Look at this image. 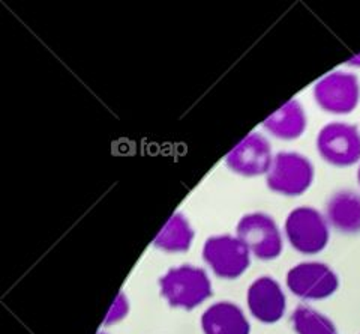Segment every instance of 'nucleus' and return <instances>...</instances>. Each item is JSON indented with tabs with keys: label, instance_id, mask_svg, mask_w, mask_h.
I'll return each mask as SVG.
<instances>
[{
	"label": "nucleus",
	"instance_id": "1",
	"mask_svg": "<svg viewBox=\"0 0 360 334\" xmlns=\"http://www.w3.org/2000/svg\"><path fill=\"white\" fill-rule=\"evenodd\" d=\"M160 289L168 306L191 310L212 295V282L202 268L180 265L168 270L160 278Z\"/></svg>",
	"mask_w": 360,
	"mask_h": 334
},
{
	"label": "nucleus",
	"instance_id": "2",
	"mask_svg": "<svg viewBox=\"0 0 360 334\" xmlns=\"http://www.w3.org/2000/svg\"><path fill=\"white\" fill-rule=\"evenodd\" d=\"M285 237L290 246L302 254H317L330 240L329 221L319 209L297 206L285 218Z\"/></svg>",
	"mask_w": 360,
	"mask_h": 334
},
{
	"label": "nucleus",
	"instance_id": "3",
	"mask_svg": "<svg viewBox=\"0 0 360 334\" xmlns=\"http://www.w3.org/2000/svg\"><path fill=\"white\" fill-rule=\"evenodd\" d=\"M314 176V164L308 157L296 151H281L267 173V187L274 193L296 197L309 190Z\"/></svg>",
	"mask_w": 360,
	"mask_h": 334
},
{
	"label": "nucleus",
	"instance_id": "4",
	"mask_svg": "<svg viewBox=\"0 0 360 334\" xmlns=\"http://www.w3.org/2000/svg\"><path fill=\"white\" fill-rule=\"evenodd\" d=\"M236 237L260 261H274L284 249L283 235L275 218L262 211L245 214L236 226Z\"/></svg>",
	"mask_w": 360,
	"mask_h": 334
},
{
	"label": "nucleus",
	"instance_id": "5",
	"mask_svg": "<svg viewBox=\"0 0 360 334\" xmlns=\"http://www.w3.org/2000/svg\"><path fill=\"white\" fill-rule=\"evenodd\" d=\"M314 99L320 109L332 115H348L360 101V83L357 75L333 71L324 75L314 86Z\"/></svg>",
	"mask_w": 360,
	"mask_h": 334
},
{
	"label": "nucleus",
	"instance_id": "6",
	"mask_svg": "<svg viewBox=\"0 0 360 334\" xmlns=\"http://www.w3.org/2000/svg\"><path fill=\"white\" fill-rule=\"evenodd\" d=\"M317 151L330 166H354L360 161V131L347 122L326 124L317 136Z\"/></svg>",
	"mask_w": 360,
	"mask_h": 334
},
{
	"label": "nucleus",
	"instance_id": "7",
	"mask_svg": "<svg viewBox=\"0 0 360 334\" xmlns=\"http://www.w3.org/2000/svg\"><path fill=\"white\" fill-rule=\"evenodd\" d=\"M202 258L221 278L240 277L251 265V253L245 244L233 235H213L202 246Z\"/></svg>",
	"mask_w": 360,
	"mask_h": 334
},
{
	"label": "nucleus",
	"instance_id": "8",
	"mask_svg": "<svg viewBox=\"0 0 360 334\" xmlns=\"http://www.w3.org/2000/svg\"><path fill=\"white\" fill-rule=\"evenodd\" d=\"M287 286L302 299H326L340 287V278L323 262H302L287 273Z\"/></svg>",
	"mask_w": 360,
	"mask_h": 334
},
{
	"label": "nucleus",
	"instance_id": "9",
	"mask_svg": "<svg viewBox=\"0 0 360 334\" xmlns=\"http://www.w3.org/2000/svg\"><path fill=\"white\" fill-rule=\"evenodd\" d=\"M272 163V147L260 132L248 135L225 157L229 169L245 178L267 175Z\"/></svg>",
	"mask_w": 360,
	"mask_h": 334
},
{
	"label": "nucleus",
	"instance_id": "10",
	"mask_svg": "<svg viewBox=\"0 0 360 334\" xmlns=\"http://www.w3.org/2000/svg\"><path fill=\"white\" fill-rule=\"evenodd\" d=\"M246 303L251 315L263 324H275L283 319L287 309V298L275 278L263 276L248 287Z\"/></svg>",
	"mask_w": 360,
	"mask_h": 334
},
{
	"label": "nucleus",
	"instance_id": "11",
	"mask_svg": "<svg viewBox=\"0 0 360 334\" xmlns=\"http://www.w3.org/2000/svg\"><path fill=\"white\" fill-rule=\"evenodd\" d=\"M201 330L205 334H250L251 326L238 304L219 302L202 314Z\"/></svg>",
	"mask_w": 360,
	"mask_h": 334
},
{
	"label": "nucleus",
	"instance_id": "12",
	"mask_svg": "<svg viewBox=\"0 0 360 334\" xmlns=\"http://www.w3.org/2000/svg\"><path fill=\"white\" fill-rule=\"evenodd\" d=\"M307 111L297 99H288L285 104L274 111L264 122L263 127L279 140L291 142L303 136L307 131Z\"/></svg>",
	"mask_w": 360,
	"mask_h": 334
},
{
	"label": "nucleus",
	"instance_id": "13",
	"mask_svg": "<svg viewBox=\"0 0 360 334\" xmlns=\"http://www.w3.org/2000/svg\"><path fill=\"white\" fill-rule=\"evenodd\" d=\"M329 225L342 233L360 232V194L352 190L336 192L326 205Z\"/></svg>",
	"mask_w": 360,
	"mask_h": 334
},
{
	"label": "nucleus",
	"instance_id": "14",
	"mask_svg": "<svg viewBox=\"0 0 360 334\" xmlns=\"http://www.w3.org/2000/svg\"><path fill=\"white\" fill-rule=\"evenodd\" d=\"M194 241V229L182 213H174L153 240V246L167 253L188 252Z\"/></svg>",
	"mask_w": 360,
	"mask_h": 334
},
{
	"label": "nucleus",
	"instance_id": "15",
	"mask_svg": "<svg viewBox=\"0 0 360 334\" xmlns=\"http://www.w3.org/2000/svg\"><path fill=\"white\" fill-rule=\"evenodd\" d=\"M292 328L297 334H338L333 322L309 306H299L291 315Z\"/></svg>",
	"mask_w": 360,
	"mask_h": 334
},
{
	"label": "nucleus",
	"instance_id": "16",
	"mask_svg": "<svg viewBox=\"0 0 360 334\" xmlns=\"http://www.w3.org/2000/svg\"><path fill=\"white\" fill-rule=\"evenodd\" d=\"M128 314H129V299L127 298L125 294L120 292L116 297L115 303H112V306L108 310V314L104 321V326L117 324V322H120L122 319H125Z\"/></svg>",
	"mask_w": 360,
	"mask_h": 334
},
{
	"label": "nucleus",
	"instance_id": "17",
	"mask_svg": "<svg viewBox=\"0 0 360 334\" xmlns=\"http://www.w3.org/2000/svg\"><path fill=\"white\" fill-rule=\"evenodd\" d=\"M347 65H348V66H354V68H360V53L356 54V56H353L352 59H348V61H347Z\"/></svg>",
	"mask_w": 360,
	"mask_h": 334
},
{
	"label": "nucleus",
	"instance_id": "18",
	"mask_svg": "<svg viewBox=\"0 0 360 334\" xmlns=\"http://www.w3.org/2000/svg\"><path fill=\"white\" fill-rule=\"evenodd\" d=\"M357 181L360 184V167H359V171H357Z\"/></svg>",
	"mask_w": 360,
	"mask_h": 334
},
{
	"label": "nucleus",
	"instance_id": "19",
	"mask_svg": "<svg viewBox=\"0 0 360 334\" xmlns=\"http://www.w3.org/2000/svg\"><path fill=\"white\" fill-rule=\"evenodd\" d=\"M99 334H105V333H99Z\"/></svg>",
	"mask_w": 360,
	"mask_h": 334
}]
</instances>
